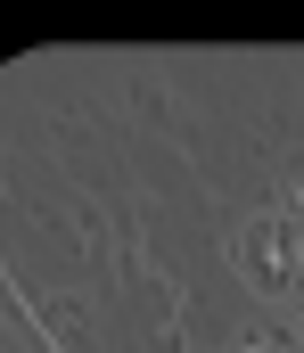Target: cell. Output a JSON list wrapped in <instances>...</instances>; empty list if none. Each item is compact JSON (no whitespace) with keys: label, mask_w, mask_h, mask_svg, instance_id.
Instances as JSON below:
<instances>
[{"label":"cell","mask_w":304,"mask_h":353,"mask_svg":"<svg viewBox=\"0 0 304 353\" xmlns=\"http://www.w3.org/2000/svg\"><path fill=\"white\" fill-rule=\"evenodd\" d=\"M230 255H239V279H247L263 304L304 296V222L296 214H255V222H239Z\"/></svg>","instance_id":"1"},{"label":"cell","mask_w":304,"mask_h":353,"mask_svg":"<svg viewBox=\"0 0 304 353\" xmlns=\"http://www.w3.org/2000/svg\"><path fill=\"white\" fill-rule=\"evenodd\" d=\"M41 321H50V329H66V337H83L91 304H83V296H50V304H41Z\"/></svg>","instance_id":"2"},{"label":"cell","mask_w":304,"mask_h":353,"mask_svg":"<svg viewBox=\"0 0 304 353\" xmlns=\"http://www.w3.org/2000/svg\"><path fill=\"white\" fill-rule=\"evenodd\" d=\"M239 353H296V337H288V329H247Z\"/></svg>","instance_id":"3"},{"label":"cell","mask_w":304,"mask_h":353,"mask_svg":"<svg viewBox=\"0 0 304 353\" xmlns=\"http://www.w3.org/2000/svg\"><path fill=\"white\" fill-rule=\"evenodd\" d=\"M296 205H304V165H296Z\"/></svg>","instance_id":"4"}]
</instances>
